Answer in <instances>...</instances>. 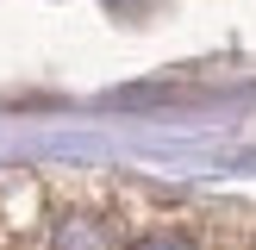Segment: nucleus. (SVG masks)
I'll return each instance as SVG.
<instances>
[{
    "label": "nucleus",
    "mask_w": 256,
    "mask_h": 250,
    "mask_svg": "<svg viewBox=\"0 0 256 250\" xmlns=\"http://www.w3.org/2000/svg\"><path fill=\"white\" fill-rule=\"evenodd\" d=\"M212 250H256V212L238 219V225H219L212 232Z\"/></svg>",
    "instance_id": "obj_2"
},
{
    "label": "nucleus",
    "mask_w": 256,
    "mask_h": 250,
    "mask_svg": "<svg viewBox=\"0 0 256 250\" xmlns=\"http://www.w3.org/2000/svg\"><path fill=\"white\" fill-rule=\"evenodd\" d=\"M125 250H206V244H200L194 225L169 219V212H138V225H132V238H125Z\"/></svg>",
    "instance_id": "obj_1"
}]
</instances>
